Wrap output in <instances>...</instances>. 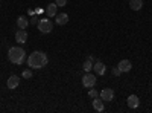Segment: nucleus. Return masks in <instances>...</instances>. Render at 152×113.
Masks as SVG:
<instances>
[{
  "instance_id": "4468645a",
  "label": "nucleus",
  "mask_w": 152,
  "mask_h": 113,
  "mask_svg": "<svg viewBox=\"0 0 152 113\" xmlns=\"http://www.w3.org/2000/svg\"><path fill=\"white\" fill-rule=\"evenodd\" d=\"M129 2V8L132 11H140L143 8V0H128Z\"/></svg>"
},
{
  "instance_id": "9d476101",
  "label": "nucleus",
  "mask_w": 152,
  "mask_h": 113,
  "mask_svg": "<svg viewBox=\"0 0 152 113\" xmlns=\"http://www.w3.org/2000/svg\"><path fill=\"white\" fill-rule=\"evenodd\" d=\"M93 69H94L96 75H104L107 72V67H105V64H104L102 61H96L94 64H93Z\"/></svg>"
},
{
  "instance_id": "412c9836",
  "label": "nucleus",
  "mask_w": 152,
  "mask_h": 113,
  "mask_svg": "<svg viewBox=\"0 0 152 113\" xmlns=\"http://www.w3.org/2000/svg\"><path fill=\"white\" fill-rule=\"evenodd\" d=\"M37 23H38V17H35V16H34V17L31 18V24H37Z\"/></svg>"
},
{
  "instance_id": "1a4fd4ad",
  "label": "nucleus",
  "mask_w": 152,
  "mask_h": 113,
  "mask_svg": "<svg viewBox=\"0 0 152 113\" xmlns=\"http://www.w3.org/2000/svg\"><path fill=\"white\" fill-rule=\"evenodd\" d=\"M126 103H128L129 109H137L138 106H140V99H138L137 95H129L128 99H126Z\"/></svg>"
},
{
  "instance_id": "f03ea898",
  "label": "nucleus",
  "mask_w": 152,
  "mask_h": 113,
  "mask_svg": "<svg viewBox=\"0 0 152 113\" xmlns=\"http://www.w3.org/2000/svg\"><path fill=\"white\" fill-rule=\"evenodd\" d=\"M8 58H9V61L12 63V64H17V66L23 64L24 60H26V51L20 46H12L8 51Z\"/></svg>"
},
{
  "instance_id": "aec40b11",
  "label": "nucleus",
  "mask_w": 152,
  "mask_h": 113,
  "mask_svg": "<svg viewBox=\"0 0 152 113\" xmlns=\"http://www.w3.org/2000/svg\"><path fill=\"white\" fill-rule=\"evenodd\" d=\"M113 75H114V77H120V75H122V72L119 70L117 66H116V67H113Z\"/></svg>"
},
{
  "instance_id": "9b49d317",
  "label": "nucleus",
  "mask_w": 152,
  "mask_h": 113,
  "mask_svg": "<svg viewBox=\"0 0 152 113\" xmlns=\"http://www.w3.org/2000/svg\"><path fill=\"white\" fill-rule=\"evenodd\" d=\"M56 9H58L56 3H49L47 8H46V14H47V17H55V16L58 14Z\"/></svg>"
},
{
  "instance_id": "2eb2a0df",
  "label": "nucleus",
  "mask_w": 152,
  "mask_h": 113,
  "mask_svg": "<svg viewBox=\"0 0 152 113\" xmlns=\"http://www.w3.org/2000/svg\"><path fill=\"white\" fill-rule=\"evenodd\" d=\"M93 107H94V110H96V112H104V110H105L102 99H100L99 96H97V98H93Z\"/></svg>"
},
{
  "instance_id": "0eeeda50",
  "label": "nucleus",
  "mask_w": 152,
  "mask_h": 113,
  "mask_svg": "<svg viewBox=\"0 0 152 113\" xmlns=\"http://www.w3.org/2000/svg\"><path fill=\"white\" fill-rule=\"evenodd\" d=\"M15 40L20 43V44H24L28 41V31L26 29H18L15 32Z\"/></svg>"
},
{
  "instance_id": "a211bd4d",
  "label": "nucleus",
  "mask_w": 152,
  "mask_h": 113,
  "mask_svg": "<svg viewBox=\"0 0 152 113\" xmlns=\"http://www.w3.org/2000/svg\"><path fill=\"white\" fill-rule=\"evenodd\" d=\"M88 96H90L91 99H93V98H97V96H99V92H97L96 89H93V87H91V90L88 92Z\"/></svg>"
},
{
  "instance_id": "6e6552de",
  "label": "nucleus",
  "mask_w": 152,
  "mask_h": 113,
  "mask_svg": "<svg viewBox=\"0 0 152 113\" xmlns=\"http://www.w3.org/2000/svg\"><path fill=\"white\" fill-rule=\"evenodd\" d=\"M18 84H20V78L17 77V75H11V77L8 78V83H6L8 89H11V90L17 89V87H18Z\"/></svg>"
},
{
  "instance_id": "39448f33",
  "label": "nucleus",
  "mask_w": 152,
  "mask_h": 113,
  "mask_svg": "<svg viewBox=\"0 0 152 113\" xmlns=\"http://www.w3.org/2000/svg\"><path fill=\"white\" fill-rule=\"evenodd\" d=\"M99 96H100V99H102L104 103H110V101H113V99H114V90L110 89V87H107V89L100 90Z\"/></svg>"
},
{
  "instance_id": "dca6fc26",
  "label": "nucleus",
  "mask_w": 152,
  "mask_h": 113,
  "mask_svg": "<svg viewBox=\"0 0 152 113\" xmlns=\"http://www.w3.org/2000/svg\"><path fill=\"white\" fill-rule=\"evenodd\" d=\"M21 75H23V78H26V80H31V78L34 77V73H32V70H31V69H24Z\"/></svg>"
},
{
  "instance_id": "20e7f679",
  "label": "nucleus",
  "mask_w": 152,
  "mask_h": 113,
  "mask_svg": "<svg viewBox=\"0 0 152 113\" xmlns=\"http://www.w3.org/2000/svg\"><path fill=\"white\" fill-rule=\"evenodd\" d=\"M94 84H96V75L85 72V75L82 77V86L87 87V89H91V87H94Z\"/></svg>"
},
{
  "instance_id": "f257e3e1",
  "label": "nucleus",
  "mask_w": 152,
  "mask_h": 113,
  "mask_svg": "<svg viewBox=\"0 0 152 113\" xmlns=\"http://www.w3.org/2000/svg\"><path fill=\"white\" fill-rule=\"evenodd\" d=\"M49 58L43 51H35L28 57V66L31 69H43L44 66H47Z\"/></svg>"
},
{
  "instance_id": "7ed1b4c3",
  "label": "nucleus",
  "mask_w": 152,
  "mask_h": 113,
  "mask_svg": "<svg viewBox=\"0 0 152 113\" xmlns=\"http://www.w3.org/2000/svg\"><path fill=\"white\" fill-rule=\"evenodd\" d=\"M37 26H38V29H40L41 34H50L53 31V23L50 21L49 18H41L40 21L37 23Z\"/></svg>"
},
{
  "instance_id": "ddd939ff",
  "label": "nucleus",
  "mask_w": 152,
  "mask_h": 113,
  "mask_svg": "<svg viewBox=\"0 0 152 113\" xmlns=\"http://www.w3.org/2000/svg\"><path fill=\"white\" fill-rule=\"evenodd\" d=\"M28 26H29L28 18L24 17V16H20V17L17 18V28H18V29H28Z\"/></svg>"
},
{
  "instance_id": "6ab92c4d",
  "label": "nucleus",
  "mask_w": 152,
  "mask_h": 113,
  "mask_svg": "<svg viewBox=\"0 0 152 113\" xmlns=\"http://www.w3.org/2000/svg\"><path fill=\"white\" fill-rule=\"evenodd\" d=\"M55 3H56V6H62V8H64L67 5V0H55Z\"/></svg>"
},
{
  "instance_id": "f3484780",
  "label": "nucleus",
  "mask_w": 152,
  "mask_h": 113,
  "mask_svg": "<svg viewBox=\"0 0 152 113\" xmlns=\"http://www.w3.org/2000/svg\"><path fill=\"white\" fill-rule=\"evenodd\" d=\"M82 67H84V70H85V72H90V70L93 69V63H91L90 60H87V61L84 63V66H82Z\"/></svg>"
},
{
  "instance_id": "423d86ee",
  "label": "nucleus",
  "mask_w": 152,
  "mask_h": 113,
  "mask_svg": "<svg viewBox=\"0 0 152 113\" xmlns=\"http://www.w3.org/2000/svg\"><path fill=\"white\" fill-rule=\"evenodd\" d=\"M117 67H119V70H120L122 73H126V72H129V70L132 69V64H131L129 60H120L119 64H117Z\"/></svg>"
},
{
  "instance_id": "4be33fe9",
  "label": "nucleus",
  "mask_w": 152,
  "mask_h": 113,
  "mask_svg": "<svg viewBox=\"0 0 152 113\" xmlns=\"http://www.w3.org/2000/svg\"><path fill=\"white\" fill-rule=\"evenodd\" d=\"M88 60H90L91 63H93V61H96V58H94V57H91V55H90V57H88Z\"/></svg>"
},
{
  "instance_id": "f8f14e48",
  "label": "nucleus",
  "mask_w": 152,
  "mask_h": 113,
  "mask_svg": "<svg viewBox=\"0 0 152 113\" xmlns=\"http://www.w3.org/2000/svg\"><path fill=\"white\" fill-rule=\"evenodd\" d=\"M56 18H55V21H56V24H66L67 21H69V14H66V12H61V14H56L55 16Z\"/></svg>"
}]
</instances>
